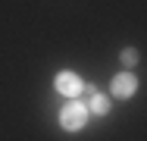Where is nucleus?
Here are the masks:
<instances>
[{
  "label": "nucleus",
  "instance_id": "39448f33",
  "mask_svg": "<svg viewBox=\"0 0 147 141\" xmlns=\"http://www.w3.org/2000/svg\"><path fill=\"white\" fill-rule=\"evenodd\" d=\"M119 60H122V66H135V63H138V50H135V47H125V50L119 54Z\"/></svg>",
  "mask_w": 147,
  "mask_h": 141
},
{
  "label": "nucleus",
  "instance_id": "20e7f679",
  "mask_svg": "<svg viewBox=\"0 0 147 141\" xmlns=\"http://www.w3.org/2000/svg\"><path fill=\"white\" fill-rule=\"evenodd\" d=\"M85 91H88V113L91 116H107L110 113V97H103L94 85H85Z\"/></svg>",
  "mask_w": 147,
  "mask_h": 141
},
{
  "label": "nucleus",
  "instance_id": "7ed1b4c3",
  "mask_svg": "<svg viewBox=\"0 0 147 141\" xmlns=\"http://www.w3.org/2000/svg\"><path fill=\"white\" fill-rule=\"evenodd\" d=\"M110 91H113V97H119V100H128L138 91V79L131 72H119L116 79H113V85H110Z\"/></svg>",
  "mask_w": 147,
  "mask_h": 141
},
{
  "label": "nucleus",
  "instance_id": "f03ea898",
  "mask_svg": "<svg viewBox=\"0 0 147 141\" xmlns=\"http://www.w3.org/2000/svg\"><path fill=\"white\" fill-rule=\"evenodd\" d=\"M57 91L63 97H69V100H75L82 91H85V82L75 75V72H59L57 75Z\"/></svg>",
  "mask_w": 147,
  "mask_h": 141
},
{
  "label": "nucleus",
  "instance_id": "f257e3e1",
  "mask_svg": "<svg viewBox=\"0 0 147 141\" xmlns=\"http://www.w3.org/2000/svg\"><path fill=\"white\" fill-rule=\"evenodd\" d=\"M88 104L85 100H69L66 107H63V113H59V125L66 129V132H78V129H85V122H88Z\"/></svg>",
  "mask_w": 147,
  "mask_h": 141
}]
</instances>
